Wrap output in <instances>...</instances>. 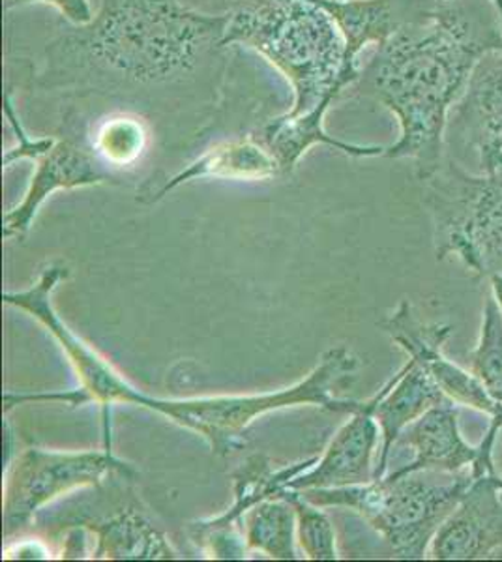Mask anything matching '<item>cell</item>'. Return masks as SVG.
Returning <instances> with one entry per match:
<instances>
[{"mask_svg": "<svg viewBox=\"0 0 502 562\" xmlns=\"http://www.w3.org/2000/svg\"><path fill=\"white\" fill-rule=\"evenodd\" d=\"M2 559H52V550L40 538H21L20 542L8 543Z\"/></svg>", "mask_w": 502, "mask_h": 562, "instance_id": "d4e9b609", "label": "cell"}, {"mask_svg": "<svg viewBox=\"0 0 502 562\" xmlns=\"http://www.w3.org/2000/svg\"><path fill=\"white\" fill-rule=\"evenodd\" d=\"M227 13L180 0H100L87 25H66L45 45L32 87L71 103L105 102L141 115L222 105L230 70Z\"/></svg>", "mask_w": 502, "mask_h": 562, "instance_id": "6da1fadb", "label": "cell"}, {"mask_svg": "<svg viewBox=\"0 0 502 562\" xmlns=\"http://www.w3.org/2000/svg\"><path fill=\"white\" fill-rule=\"evenodd\" d=\"M150 124L145 115L130 109H111L87 130L92 153L109 169H127L147 153Z\"/></svg>", "mask_w": 502, "mask_h": 562, "instance_id": "ffe728a7", "label": "cell"}, {"mask_svg": "<svg viewBox=\"0 0 502 562\" xmlns=\"http://www.w3.org/2000/svg\"><path fill=\"white\" fill-rule=\"evenodd\" d=\"M360 358L347 347H332L304 379L263 394L156 397L143 394L141 409L153 411L180 428L193 431L217 456H230L244 445V435L261 416L291 407H319L350 413L355 400L342 397L360 371Z\"/></svg>", "mask_w": 502, "mask_h": 562, "instance_id": "277c9868", "label": "cell"}, {"mask_svg": "<svg viewBox=\"0 0 502 562\" xmlns=\"http://www.w3.org/2000/svg\"><path fill=\"white\" fill-rule=\"evenodd\" d=\"M398 445L413 448L414 458L395 473L435 471L456 474L472 469V476H478L482 469V447H472L465 441L459 431L458 407L451 400L437 403L413 422L401 434Z\"/></svg>", "mask_w": 502, "mask_h": 562, "instance_id": "9a60e30c", "label": "cell"}, {"mask_svg": "<svg viewBox=\"0 0 502 562\" xmlns=\"http://www.w3.org/2000/svg\"><path fill=\"white\" fill-rule=\"evenodd\" d=\"M490 280L493 296H495L497 304H499L502 310V274L491 276Z\"/></svg>", "mask_w": 502, "mask_h": 562, "instance_id": "484cf974", "label": "cell"}, {"mask_svg": "<svg viewBox=\"0 0 502 562\" xmlns=\"http://www.w3.org/2000/svg\"><path fill=\"white\" fill-rule=\"evenodd\" d=\"M381 328L408 357L422 366L433 383L456 405H467L491 418L490 429L480 442L483 452L493 456L497 435L502 429V407L491 400L488 390L471 370H464L445 357L443 346L450 338L451 326L424 323L414 314L411 302L401 301L394 314L381 321Z\"/></svg>", "mask_w": 502, "mask_h": 562, "instance_id": "30bf717a", "label": "cell"}, {"mask_svg": "<svg viewBox=\"0 0 502 562\" xmlns=\"http://www.w3.org/2000/svg\"><path fill=\"white\" fill-rule=\"evenodd\" d=\"M382 439L373 415V397L358 402L349 420L337 429L325 452L291 482V490L360 486L376 480V456Z\"/></svg>", "mask_w": 502, "mask_h": 562, "instance_id": "5bb4252c", "label": "cell"}, {"mask_svg": "<svg viewBox=\"0 0 502 562\" xmlns=\"http://www.w3.org/2000/svg\"><path fill=\"white\" fill-rule=\"evenodd\" d=\"M111 474L134 476L132 467L103 450H45L31 447L23 450L8 469L4 480V532L26 529L44 506L63 495L102 486Z\"/></svg>", "mask_w": 502, "mask_h": 562, "instance_id": "52a82bcc", "label": "cell"}, {"mask_svg": "<svg viewBox=\"0 0 502 562\" xmlns=\"http://www.w3.org/2000/svg\"><path fill=\"white\" fill-rule=\"evenodd\" d=\"M278 175H281L278 161L249 132L248 135H238L235 139L222 140L209 148L198 160L167 179L164 186L148 195L147 201L156 203L167 193L193 180H270Z\"/></svg>", "mask_w": 502, "mask_h": 562, "instance_id": "ac0fdd59", "label": "cell"}, {"mask_svg": "<svg viewBox=\"0 0 502 562\" xmlns=\"http://www.w3.org/2000/svg\"><path fill=\"white\" fill-rule=\"evenodd\" d=\"M502 548V476H475L456 510L440 525L427 557L435 561L488 559Z\"/></svg>", "mask_w": 502, "mask_h": 562, "instance_id": "4fadbf2b", "label": "cell"}, {"mask_svg": "<svg viewBox=\"0 0 502 562\" xmlns=\"http://www.w3.org/2000/svg\"><path fill=\"white\" fill-rule=\"evenodd\" d=\"M38 2L57 8L66 23H70V25H87L96 13L90 7L89 0H4V7L7 10H13V8L38 4Z\"/></svg>", "mask_w": 502, "mask_h": 562, "instance_id": "cb8c5ba5", "label": "cell"}, {"mask_svg": "<svg viewBox=\"0 0 502 562\" xmlns=\"http://www.w3.org/2000/svg\"><path fill=\"white\" fill-rule=\"evenodd\" d=\"M424 184L437 259L454 256L475 274H502V169L471 175L445 158Z\"/></svg>", "mask_w": 502, "mask_h": 562, "instance_id": "8992f818", "label": "cell"}, {"mask_svg": "<svg viewBox=\"0 0 502 562\" xmlns=\"http://www.w3.org/2000/svg\"><path fill=\"white\" fill-rule=\"evenodd\" d=\"M89 119L81 109L68 105L63 115L60 134L34 158L36 169L20 205L13 206L2 222V237L23 238L45 201L58 190H77L89 186L116 184L121 175L109 169L89 145Z\"/></svg>", "mask_w": 502, "mask_h": 562, "instance_id": "ba28073f", "label": "cell"}, {"mask_svg": "<svg viewBox=\"0 0 502 562\" xmlns=\"http://www.w3.org/2000/svg\"><path fill=\"white\" fill-rule=\"evenodd\" d=\"M242 532L249 551H259L268 559L294 561L297 550V510L286 497L265 498L252 506L241 519Z\"/></svg>", "mask_w": 502, "mask_h": 562, "instance_id": "44dd1931", "label": "cell"}, {"mask_svg": "<svg viewBox=\"0 0 502 562\" xmlns=\"http://www.w3.org/2000/svg\"><path fill=\"white\" fill-rule=\"evenodd\" d=\"M94 535L96 561H153L178 559L172 543L161 530L135 510H126L113 518L85 524Z\"/></svg>", "mask_w": 502, "mask_h": 562, "instance_id": "d6986e66", "label": "cell"}, {"mask_svg": "<svg viewBox=\"0 0 502 562\" xmlns=\"http://www.w3.org/2000/svg\"><path fill=\"white\" fill-rule=\"evenodd\" d=\"M469 358L472 373L502 407V310L495 296H490L483 306L482 328Z\"/></svg>", "mask_w": 502, "mask_h": 562, "instance_id": "7402d4cb", "label": "cell"}, {"mask_svg": "<svg viewBox=\"0 0 502 562\" xmlns=\"http://www.w3.org/2000/svg\"><path fill=\"white\" fill-rule=\"evenodd\" d=\"M317 458H308L293 465L272 469L270 461L261 456L249 458L242 463L241 469L233 474L235 501L230 510L223 512L216 518L201 519L190 525L191 542L196 543L207 559H248L249 548L242 532L241 519L252 506L265 498L280 497L289 490L299 474L308 471Z\"/></svg>", "mask_w": 502, "mask_h": 562, "instance_id": "8fae6325", "label": "cell"}, {"mask_svg": "<svg viewBox=\"0 0 502 562\" xmlns=\"http://www.w3.org/2000/svg\"><path fill=\"white\" fill-rule=\"evenodd\" d=\"M502 45L493 0H433L426 21L403 26L377 45L360 68L358 90L398 119L400 139L387 158H411L419 180L445 164L446 126L478 60Z\"/></svg>", "mask_w": 502, "mask_h": 562, "instance_id": "7a4b0ae2", "label": "cell"}, {"mask_svg": "<svg viewBox=\"0 0 502 562\" xmlns=\"http://www.w3.org/2000/svg\"><path fill=\"white\" fill-rule=\"evenodd\" d=\"M437 474L394 471L360 486L317 487L300 493L313 505L355 512L381 535L395 557L424 559L440 525L456 510L475 479L472 469L450 474L446 482H437Z\"/></svg>", "mask_w": 502, "mask_h": 562, "instance_id": "5b68a950", "label": "cell"}, {"mask_svg": "<svg viewBox=\"0 0 502 562\" xmlns=\"http://www.w3.org/2000/svg\"><path fill=\"white\" fill-rule=\"evenodd\" d=\"M328 109L331 108L326 105H317L302 115L286 116L281 113L270 116L259 122L252 130V135L261 140L263 147L272 154L274 160L280 166L281 175L293 173L305 154L317 145H325L353 158H379L384 154V147L355 145L328 134L325 128Z\"/></svg>", "mask_w": 502, "mask_h": 562, "instance_id": "e0dca14e", "label": "cell"}, {"mask_svg": "<svg viewBox=\"0 0 502 562\" xmlns=\"http://www.w3.org/2000/svg\"><path fill=\"white\" fill-rule=\"evenodd\" d=\"M66 274L68 272L64 267L52 265L42 272L40 280L31 289L20 291V293L7 291L2 294V302L32 315L47 328V333L52 334L53 338L57 339L58 346L66 352L68 362L76 371L79 386L89 394L90 402L102 405L105 435H108V445L111 447L109 411L119 403L137 407L135 402H140L143 390L130 383L121 371L109 362L108 358L102 357L81 336H77L57 314V310L53 306L52 294L57 288L58 281L64 280Z\"/></svg>", "mask_w": 502, "mask_h": 562, "instance_id": "9c48e42d", "label": "cell"}, {"mask_svg": "<svg viewBox=\"0 0 502 562\" xmlns=\"http://www.w3.org/2000/svg\"><path fill=\"white\" fill-rule=\"evenodd\" d=\"M225 44L252 49L286 77L293 90L286 116L331 108L360 79L342 29L317 0H231Z\"/></svg>", "mask_w": 502, "mask_h": 562, "instance_id": "3957f363", "label": "cell"}, {"mask_svg": "<svg viewBox=\"0 0 502 562\" xmlns=\"http://www.w3.org/2000/svg\"><path fill=\"white\" fill-rule=\"evenodd\" d=\"M371 397L373 415L382 435L381 456L377 461L376 473V479H381L387 474L388 458L392 454V448L398 445L401 434L426 411L448 397L433 383L424 368L411 358L408 364L403 366L394 378L388 379L387 384Z\"/></svg>", "mask_w": 502, "mask_h": 562, "instance_id": "2e32d148", "label": "cell"}, {"mask_svg": "<svg viewBox=\"0 0 502 562\" xmlns=\"http://www.w3.org/2000/svg\"><path fill=\"white\" fill-rule=\"evenodd\" d=\"M499 169H502V160L499 161Z\"/></svg>", "mask_w": 502, "mask_h": 562, "instance_id": "4316f807", "label": "cell"}, {"mask_svg": "<svg viewBox=\"0 0 502 562\" xmlns=\"http://www.w3.org/2000/svg\"><path fill=\"white\" fill-rule=\"evenodd\" d=\"M502 21V0H493ZM446 139L477 154L482 173H497L502 160V45L472 68L464 94L451 108Z\"/></svg>", "mask_w": 502, "mask_h": 562, "instance_id": "7c38bea8", "label": "cell"}, {"mask_svg": "<svg viewBox=\"0 0 502 562\" xmlns=\"http://www.w3.org/2000/svg\"><path fill=\"white\" fill-rule=\"evenodd\" d=\"M286 497L297 510V542L300 553L312 561H336V530L323 506L313 505L297 490H286Z\"/></svg>", "mask_w": 502, "mask_h": 562, "instance_id": "603a6c76", "label": "cell"}]
</instances>
